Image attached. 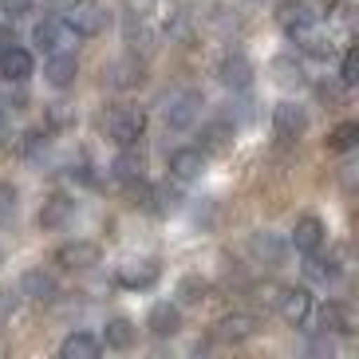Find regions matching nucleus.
Listing matches in <instances>:
<instances>
[{"instance_id":"nucleus-3","label":"nucleus","mask_w":359,"mask_h":359,"mask_svg":"<svg viewBox=\"0 0 359 359\" xmlns=\"http://www.w3.org/2000/svg\"><path fill=\"white\" fill-rule=\"evenodd\" d=\"M107 130L118 147H138V138L147 135V111L142 107H115L107 115Z\"/></svg>"},{"instance_id":"nucleus-28","label":"nucleus","mask_w":359,"mask_h":359,"mask_svg":"<svg viewBox=\"0 0 359 359\" xmlns=\"http://www.w3.org/2000/svg\"><path fill=\"white\" fill-rule=\"evenodd\" d=\"M111 174H115L118 182L147 178V162H142V154H138L135 147H123V154H118V158L111 162Z\"/></svg>"},{"instance_id":"nucleus-31","label":"nucleus","mask_w":359,"mask_h":359,"mask_svg":"<svg viewBox=\"0 0 359 359\" xmlns=\"http://www.w3.org/2000/svg\"><path fill=\"white\" fill-rule=\"evenodd\" d=\"M292 40L300 43V52L312 55V60H327V55H332V43H327L324 36H316V28H308V32L292 36Z\"/></svg>"},{"instance_id":"nucleus-35","label":"nucleus","mask_w":359,"mask_h":359,"mask_svg":"<svg viewBox=\"0 0 359 359\" xmlns=\"http://www.w3.org/2000/svg\"><path fill=\"white\" fill-rule=\"evenodd\" d=\"M16 201H20V190L12 182H0V225H8L16 217Z\"/></svg>"},{"instance_id":"nucleus-17","label":"nucleus","mask_w":359,"mask_h":359,"mask_svg":"<svg viewBox=\"0 0 359 359\" xmlns=\"http://www.w3.org/2000/svg\"><path fill=\"white\" fill-rule=\"evenodd\" d=\"M324 237H327L324 222H320L316 213H304V217H296L288 245H292L296 253H312V249H320V245H324Z\"/></svg>"},{"instance_id":"nucleus-8","label":"nucleus","mask_w":359,"mask_h":359,"mask_svg":"<svg viewBox=\"0 0 359 359\" xmlns=\"http://www.w3.org/2000/svg\"><path fill=\"white\" fill-rule=\"evenodd\" d=\"M99 257H103V249H99L95 241H67V245L55 249V264L67 269V273H87V269H95Z\"/></svg>"},{"instance_id":"nucleus-33","label":"nucleus","mask_w":359,"mask_h":359,"mask_svg":"<svg viewBox=\"0 0 359 359\" xmlns=\"http://www.w3.org/2000/svg\"><path fill=\"white\" fill-rule=\"evenodd\" d=\"M20 150L28 154V158H40V154H48V127H32V130H24Z\"/></svg>"},{"instance_id":"nucleus-13","label":"nucleus","mask_w":359,"mask_h":359,"mask_svg":"<svg viewBox=\"0 0 359 359\" xmlns=\"http://www.w3.org/2000/svg\"><path fill=\"white\" fill-rule=\"evenodd\" d=\"M257 327H261V320L253 312H225L217 320V327H213V336L222 339V344H245V339L257 336Z\"/></svg>"},{"instance_id":"nucleus-42","label":"nucleus","mask_w":359,"mask_h":359,"mask_svg":"<svg viewBox=\"0 0 359 359\" xmlns=\"http://www.w3.org/2000/svg\"><path fill=\"white\" fill-rule=\"evenodd\" d=\"M8 43H16V28H12V24H0V52H4Z\"/></svg>"},{"instance_id":"nucleus-7","label":"nucleus","mask_w":359,"mask_h":359,"mask_svg":"<svg viewBox=\"0 0 359 359\" xmlns=\"http://www.w3.org/2000/svg\"><path fill=\"white\" fill-rule=\"evenodd\" d=\"M107 83L115 87V91H135V87H142L147 83V60H138L135 52L111 60L107 64Z\"/></svg>"},{"instance_id":"nucleus-36","label":"nucleus","mask_w":359,"mask_h":359,"mask_svg":"<svg viewBox=\"0 0 359 359\" xmlns=\"http://www.w3.org/2000/svg\"><path fill=\"white\" fill-rule=\"evenodd\" d=\"M355 79H359V52L348 48V52H344V64H339V83L355 87Z\"/></svg>"},{"instance_id":"nucleus-40","label":"nucleus","mask_w":359,"mask_h":359,"mask_svg":"<svg viewBox=\"0 0 359 359\" xmlns=\"http://www.w3.org/2000/svg\"><path fill=\"white\" fill-rule=\"evenodd\" d=\"M332 351H336V344H332V336H327V332L312 336V344H308V355H332Z\"/></svg>"},{"instance_id":"nucleus-5","label":"nucleus","mask_w":359,"mask_h":359,"mask_svg":"<svg viewBox=\"0 0 359 359\" xmlns=\"http://www.w3.org/2000/svg\"><path fill=\"white\" fill-rule=\"evenodd\" d=\"M245 253L253 257V264H264V269H280L288 261V241L280 233H269V229H257L249 233L245 241Z\"/></svg>"},{"instance_id":"nucleus-14","label":"nucleus","mask_w":359,"mask_h":359,"mask_svg":"<svg viewBox=\"0 0 359 359\" xmlns=\"http://www.w3.org/2000/svg\"><path fill=\"white\" fill-rule=\"evenodd\" d=\"M217 83L229 87V91H245V87L253 83V64L241 52H225L217 60Z\"/></svg>"},{"instance_id":"nucleus-30","label":"nucleus","mask_w":359,"mask_h":359,"mask_svg":"<svg viewBox=\"0 0 359 359\" xmlns=\"http://www.w3.org/2000/svg\"><path fill=\"white\" fill-rule=\"evenodd\" d=\"M0 107L4 111H24L28 107V87L16 79H0Z\"/></svg>"},{"instance_id":"nucleus-29","label":"nucleus","mask_w":359,"mask_h":359,"mask_svg":"<svg viewBox=\"0 0 359 359\" xmlns=\"http://www.w3.org/2000/svg\"><path fill=\"white\" fill-rule=\"evenodd\" d=\"M355 142H359V123H339V127L327 135V150H336V154L355 150Z\"/></svg>"},{"instance_id":"nucleus-19","label":"nucleus","mask_w":359,"mask_h":359,"mask_svg":"<svg viewBox=\"0 0 359 359\" xmlns=\"http://www.w3.org/2000/svg\"><path fill=\"white\" fill-rule=\"evenodd\" d=\"M147 332L150 336H158V339H174L182 332V308L170 304V300L154 304L150 308V316H147Z\"/></svg>"},{"instance_id":"nucleus-4","label":"nucleus","mask_w":359,"mask_h":359,"mask_svg":"<svg viewBox=\"0 0 359 359\" xmlns=\"http://www.w3.org/2000/svg\"><path fill=\"white\" fill-rule=\"evenodd\" d=\"M201 107H205V99H201V91H174V95L166 99V107H162V118H166L170 130H190L194 123H198Z\"/></svg>"},{"instance_id":"nucleus-18","label":"nucleus","mask_w":359,"mask_h":359,"mask_svg":"<svg viewBox=\"0 0 359 359\" xmlns=\"http://www.w3.org/2000/svg\"><path fill=\"white\" fill-rule=\"evenodd\" d=\"M316 324L327 336H351V332H355V316H351V308L344 304V300H327V304L320 308Z\"/></svg>"},{"instance_id":"nucleus-20","label":"nucleus","mask_w":359,"mask_h":359,"mask_svg":"<svg viewBox=\"0 0 359 359\" xmlns=\"http://www.w3.org/2000/svg\"><path fill=\"white\" fill-rule=\"evenodd\" d=\"M72 213H75V198H67V194H52V198L40 205V229L43 233H55V229H64L67 222H72Z\"/></svg>"},{"instance_id":"nucleus-27","label":"nucleus","mask_w":359,"mask_h":359,"mask_svg":"<svg viewBox=\"0 0 359 359\" xmlns=\"http://www.w3.org/2000/svg\"><path fill=\"white\" fill-rule=\"evenodd\" d=\"M201 300H210V280L201 273H186L178 280V308H194Z\"/></svg>"},{"instance_id":"nucleus-25","label":"nucleus","mask_w":359,"mask_h":359,"mask_svg":"<svg viewBox=\"0 0 359 359\" xmlns=\"http://www.w3.org/2000/svg\"><path fill=\"white\" fill-rule=\"evenodd\" d=\"M182 201H186V190H182V182H174V178H166L162 186L150 190V210L154 213H178Z\"/></svg>"},{"instance_id":"nucleus-23","label":"nucleus","mask_w":359,"mask_h":359,"mask_svg":"<svg viewBox=\"0 0 359 359\" xmlns=\"http://www.w3.org/2000/svg\"><path fill=\"white\" fill-rule=\"evenodd\" d=\"M103 344L111 351H130L138 344V327H135V320H127V316H115V320H107V327H103Z\"/></svg>"},{"instance_id":"nucleus-1","label":"nucleus","mask_w":359,"mask_h":359,"mask_svg":"<svg viewBox=\"0 0 359 359\" xmlns=\"http://www.w3.org/2000/svg\"><path fill=\"white\" fill-rule=\"evenodd\" d=\"M60 20L67 24V32L72 36H83V40H91V36H99L107 28V8L99 4V0H67V8Z\"/></svg>"},{"instance_id":"nucleus-12","label":"nucleus","mask_w":359,"mask_h":359,"mask_svg":"<svg viewBox=\"0 0 359 359\" xmlns=\"http://www.w3.org/2000/svg\"><path fill=\"white\" fill-rule=\"evenodd\" d=\"M166 170H170V178L174 182L190 186V182H198L201 174H205V154H201L198 147H178L174 154H170Z\"/></svg>"},{"instance_id":"nucleus-2","label":"nucleus","mask_w":359,"mask_h":359,"mask_svg":"<svg viewBox=\"0 0 359 359\" xmlns=\"http://www.w3.org/2000/svg\"><path fill=\"white\" fill-rule=\"evenodd\" d=\"M276 312H280V320H285L288 327H304L308 320H312V312H316V296H312V288H304V285L280 288Z\"/></svg>"},{"instance_id":"nucleus-26","label":"nucleus","mask_w":359,"mask_h":359,"mask_svg":"<svg viewBox=\"0 0 359 359\" xmlns=\"http://www.w3.org/2000/svg\"><path fill=\"white\" fill-rule=\"evenodd\" d=\"M103 351V339L91 336V332H72V336L60 344V355L64 359H95Z\"/></svg>"},{"instance_id":"nucleus-22","label":"nucleus","mask_w":359,"mask_h":359,"mask_svg":"<svg viewBox=\"0 0 359 359\" xmlns=\"http://www.w3.org/2000/svg\"><path fill=\"white\" fill-rule=\"evenodd\" d=\"M339 257L336 253H320V249H312V253H304V276L308 280H316V285H332V280H339Z\"/></svg>"},{"instance_id":"nucleus-16","label":"nucleus","mask_w":359,"mask_h":359,"mask_svg":"<svg viewBox=\"0 0 359 359\" xmlns=\"http://www.w3.org/2000/svg\"><path fill=\"white\" fill-rule=\"evenodd\" d=\"M36 72V60L28 48H20V43H8L4 52H0V79H16V83H28Z\"/></svg>"},{"instance_id":"nucleus-39","label":"nucleus","mask_w":359,"mask_h":359,"mask_svg":"<svg viewBox=\"0 0 359 359\" xmlns=\"http://www.w3.org/2000/svg\"><path fill=\"white\" fill-rule=\"evenodd\" d=\"M32 4L36 0H0V12H8V20H20L32 12Z\"/></svg>"},{"instance_id":"nucleus-10","label":"nucleus","mask_w":359,"mask_h":359,"mask_svg":"<svg viewBox=\"0 0 359 359\" xmlns=\"http://www.w3.org/2000/svg\"><path fill=\"white\" fill-rule=\"evenodd\" d=\"M43 79L55 87V91H67V87L79 79V55L75 52H48V60H43Z\"/></svg>"},{"instance_id":"nucleus-41","label":"nucleus","mask_w":359,"mask_h":359,"mask_svg":"<svg viewBox=\"0 0 359 359\" xmlns=\"http://www.w3.org/2000/svg\"><path fill=\"white\" fill-rule=\"evenodd\" d=\"M12 312H16V296H12L8 288H0V324L12 320Z\"/></svg>"},{"instance_id":"nucleus-24","label":"nucleus","mask_w":359,"mask_h":359,"mask_svg":"<svg viewBox=\"0 0 359 359\" xmlns=\"http://www.w3.org/2000/svg\"><path fill=\"white\" fill-rule=\"evenodd\" d=\"M118 285L130 288V292H142V288L158 285V261H142V264H127L118 273Z\"/></svg>"},{"instance_id":"nucleus-6","label":"nucleus","mask_w":359,"mask_h":359,"mask_svg":"<svg viewBox=\"0 0 359 359\" xmlns=\"http://www.w3.org/2000/svg\"><path fill=\"white\" fill-rule=\"evenodd\" d=\"M316 4L312 0H280L276 4V24L285 28V36H300L308 28H316Z\"/></svg>"},{"instance_id":"nucleus-37","label":"nucleus","mask_w":359,"mask_h":359,"mask_svg":"<svg viewBox=\"0 0 359 359\" xmlns=\"http://www.w3.org/2000/svg\"><path fill=\"white\" fill-rule=\"evenodd\" d=\"M72 123H75V107L52 103V111H48V127H72Z\"/></svg>"},{"instance_id":"nucleus-9","label":"nucleus","mask_w":359,"mask_h":359,"mask_svg":"<svg viewBox=\"0 0 359 359\" xmlns=\"http://www.w3.org/2000/svg\"><path fill=\"white\" fill-rule=\"evenodd\" d=\"M273 130H276V138H285V142L304 138V130H308V111H304L300 103H292V99L276 103V111H273Z\"/></svg>"},{"instance_id":"nucleus-38","label":"nucleus","mask_w":359,"mask_h":359,"mask_svg":"<svg viewBox=\"0 0 359 359\" xmlns=\"http://www.w3.org/2000/svg\"><path fill=\"white\" fill-rule=\"evenodd\" d=\"M67 174H72V182H79V186H87V190H99V178H95V170L87 166V162H79V166H72Z\"/></svg>"},{"instance_id":"nucleus-21","label":"nucleus","mask_w":359,"mask_h":359,"mask_svg":"<svg viewBox=\"0 0 359 359\" xmlns=\"http://www.w3.org/2000/svg\"><path fill=\"white\" fill-rule=\"evenodd\" d=\"M32 43H36V52H60V48L67 43V24L60 20V16H43V20H36Z\"/></svg>"},{"instance_id":"nucleus-34","label":"nucleus","mask_w":359,"mask_h":359,"mask_svg":"<svg viewBox=\"0 0 359 359\" xmlns=\"http://www.w3.org/2000/svg\"><path fill=\"white\" fill-rule=\"evenodd\" d=\"M273 72H276V79H280L285 87H292V83H300V79H304V72H300V64H296L292 55H276Z\"/></svg>"},{"instance_id":"nucleus-11","label":"nucleus","mask_w":359,"mask_h":359,"mask_svg":"<svg viewBox=\"0 0 359 359\" xmlns=\"http://www.w3.org/2000/svg\"><path fill=\"white\" fill-rule=\"evenodd\" d=\"M233 138H237V127L233 123H225V118H217V123H205V127L198 130V150L205 154V158H222V154H229L233 150Z\"/></svg>"},{"instance_id":"nucleus-32","label":"nucleus","mask_w":359,"mask_h":359,"mask_svg":"<svg viewBox=\"0 0 359 359\" xmlns=\"http://www.w3.org/2000/svg\"><path fill=\"white\" fill-rule=\"evenodd\" d=\"M150 186L147 178H135V182H123V198H127L130 210H150Z\"/></svg>"},{"instance_id":"nucleus-43","label":"nucleus","mask_w":359,"mask_h":359,"mask_svg":"<svg viewBox=\"0 0 359 359\" xmlns=\"http://www.w3.org/2000/svg\"><path fill=\"white\" fill-rule=\"evenodd\" d=\"M0 127H4V107H0Z\"/></svg>"},{"instance_id":"nucleus-15","label":"nucleus","mask_w":359,"mask_h":359,"mask_svg":"<svg viewBox=\"0 0 359 359\" xmlns=\"http://www.w3.org/2000/svg\"><path fill=\"white\" fill-rule=\"evenodd\" d=\"M20 296H28L36 304H55L60 300V280L52 273H43V269H28L20 276Z\"/></svg>"}]
</instances>
